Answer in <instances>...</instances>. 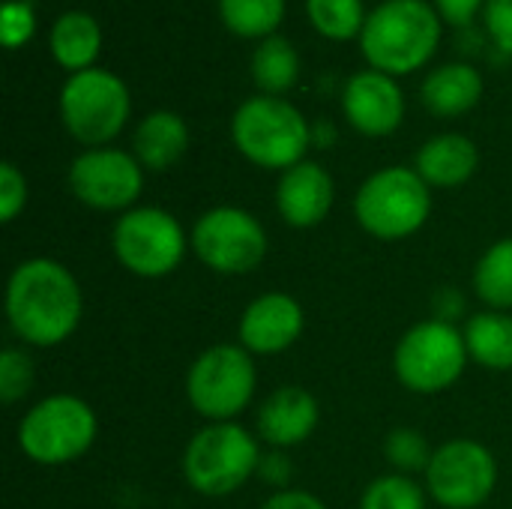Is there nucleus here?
<instances>
[{
	"mask_svg": "<svg viewBox=\"0 0 512 509\" xmlns=\"http://www.w3.org/2000/svg\"><path fill=\"white\" fill-rule=\"evenodd\" d=\"M264 465V444L243 423H204L183 447V483L201 498H228L252 483Z\"/></svg>",
	"mask_w": 512,
	"mask_h": 509,
	"instance_id": "obj_2",
	"label": "nucleus"
},
{
	"mask_svg": "<svg viewBox=\"0 0 512 509\" xmlns=\"http://www.w3.org/2000/svg\"><path fill=\"white\" fill-rule=\"evenodd\" d=\"M27 201H30V186H27L24 171L15 162H3L0 165V222L3 225L15 222L24 213Z\"/></svg>",
	"mask_w": 512,
	"mask_h": 509,
	"instance_id": "obj_31",
	"label": "nucleus"
},
{
	"mask_svg": "<svg viewBox=\"0 0 512 509\" xmlns=\"http://www.w3.org/2000/svg\"><path fill=\"white\" fill-rule=\"evenodd\" d=\"M429 507V492L417 477L408 474H378L375 480L366 483L360 492V507L357 509H426Z\"/></svg>",
	"mask_w": 512,
	"mask_h": 509,
	"instance_id": "obj_26",
	"label": "nucleus"
},
{
	"mask_svg": "<svg viewBox=\"0 0 512 509\" xmlns=\"http://www.w3.org/2000/svg\"><path fill=\"white\" fill-rule=\"evenodd\" d=\"M432 453H435V447L414 426H396L384 438V459L396 474H408V477L426 474V468L432 462Z\"/></svg>",
	"mask_w": 512,
	"mask_h": 509,
	"instance_id": "obj_28",
	"label": "nucleus"
},
{
	"mask_svg": "<svg viewBox=\"0 0 512 509\" xmlns=\"http://www.w3.org/2000/svg\"><path fill=\"white\" fill-rule=\"evenodd\" d=\"M192 144L189 123L168 108L150 111L132 135V153L144 165V171H168L174 168Z\"/></svg>",
	"mask_w": 512,
	"mask_h": 509,
	"instance_id": "obj_19",
	"label": "nucleus"
},
{
	"mask_svg": "<svg viewBox=\"0 0 512 509\" xmlns=\"http://www.w3.org/2000/svg\"><path fill=\"white\" fill-rule=\"evenodd\" d=\"M474 297L495 312H512V237H501L483 249L471 270Z\"/></svg>",
	"mask_w": 512,
	"mask_h": 509,
	"instance_id": "obj_23",
	"label": "nucleus"
},
{
	"mask_svg": "<svg viewBox=\"0 0 512 509\" xmlns=\"http://www.w3.org/2000/svg\"><path fill=\"white\" fill-rule=\"evenodd\" d=\"M48 45H51L54 60L69 75H75V72L93 69V63L102 51V27L90 12L69 9V12L57 15V21L51 24Z\"/></svg>",
	"mask_w": 512,
	"mask_h": 509,
	"instance_id": "obj_21",
	"label": "nucleus"
},
{
	"mask_svg": "<svg viewBox=\"0 0 512 509\" xmlns=\"http://www.w3.org/2000/svg\"><path fill=\"white\" fill-rule=\"evenodd\" d=\"M483 18L492 42L512 57V0H489Z\"/></svg>",
	"mask_w": 512,
	"mask_h": 509,
	"instance_id": "obj_32",
	"label": "nucleus"
},
{
	"mask_svg": "<svg viewBox=\"0 0 512 509\" xmlns=\"http://www.w3.org/2000/svg\"><path fill=\"white\" fill-rule=\"evenodd\" d=\"M261 509H330L318 495H312V492H306V489H294V486H288V489H276Z\"/></svg>",
	"mask_w": 512,
	"mask_h": 509,
	"instance_id": "obj_33",
	"label": "nucleus"
},
{
	"mask_svg": "<svg viewBox=\"0 0 512 509\" xmlns=\"http://www.w3.org/2000/svg\"><path fill=\"white\" fill-rule=\"evenodd\" d=\"M420 99L435 117H462L480 105L483 75L471 63H444L426 75Z\"/></svg>",
	"mask_w": 512,
	"mask_h": 509,
	"instance_id": "obj_20",
	"label": "nucleus"
},
{
	"mask_svg": "<svg viewBox=\"0 0 512 509\" xmlns=\"http://www.w3.org/2000/svg\"><path fill=\"white\" fill-rule=\"evenodd\" d=\"M99 441L96 408L75 393H48L33 402L15 429L21 456L39 468H66Z\"/></svg>",
	"mask_w": 512,
	"mask_h": 509,
	"instance_id": "obj_4",
	"label": "nucleus"
},
{
	"mask_svg": "<svg viewBox=\"0 0 512 509\" xmlns=\"http://www.w3.org/2000/svg\"><path fill=\"white\" fill-rule=\"evenodd\" d=\"M321 423V402L300 384L270 390L255 411V435L270 450H294L306 444Z\"/></svg>",
	"mask_w": 512,
	"mask_h": 509,
	"instance_id": "obj_16",
	"label": "nucleus"
},
{
	"mask_svg": "<svg viewBox=\"0 0 512 509\" xmlns=\"http://www.w3.org/2000/svg\"><path fill=\"white\" fill-rule=\"evenodd\" d=\"M189 246L210 273L249 276L264 264L270 237L264 222L246 207L216 204L192 222Z\"/></svg>",
	"mask_w": 512,
	"mask_h": 509,
	"instance_id": "obj_11",
	"label": "nucleus"
},
{
	"mask_svg": "<svg viewBox=\"0 0 512 509\" xmlns=\"http://www.w3.org/2000/svg\"><path fill=\"white\" fill-rule=\"evenodd\" d=\"M36 33V12L30 0H9L0 9V42L9 51L24 48Z\"/></svg>",
	"mask_w": 512,
	"mask_h": 509,
	"instance_id": "obj_30",
	"label": "nucleus"
},
{
	"mask_svg": "<svg viewBox=\"0 0 512 509\" xmlns=\"http://www.w3.org/2000/svg\"><path fill=\"white\" fill-rule=\"evenodd\" d=\"M36 381V369L33 360L27 354V348L9 345L0 351V399L3 405H15L21 399L30 396Z\"/></svg>",
	"mask_w": 512,
	"mask_h": 509,
	"instance_id": "obj_29",
	"label": "nucleus"
},
{
	"mask_svg": "<svg viewBox=\"0 0 512 509\" xmlns=\"http://www.w3.org/2000/svg\"><path fill=\"white\" fill-rule=\"evenodd\" d=\"M432 207V186L408 165L372 171L351 201L360 231L381 243H399L420 234L432 219Z\"/></svg>",
	"mask_w": 512,
	"mask_h": 509,
	"instance_id": "obj_6",
	"label": "nucleus"
},
{
	"mask_svg": "<svg viewBox=\"0 0 512 509\" xmlns=\"http://www.w3.org/2000/svg\"><path fill=\"white\" fill-rule=\"evenodd\" d=\"M111 252L129 276L156 282L177 273L192 246L189 231L171 210L138 204L114 219Z\"/></svg>",
	"mask_w": 512,
	"mask_h": 509,
	"instance_id": "obj_9",
	"label": "nucleus"
},
{
	"mask_svg": "<svg viewBox=\"0 0 512 509\" xmlns=\"http://www.w3.org/2000/svg\"><path fill=\"white\" fill-rule=\"evenodd\" d=\"M441 45V15L429 0H384L366 18L360 48L369 69L411 75L423 69Z\"/></svg>",
	"mask_w": 512,
	"mask_h": 509,
	"instance_id": "obj_3",
	"label": "nucleus"
},
{
	"mask_svg": "<svg viewBox=\"0 0 512 509\" xmlns=\"http://www.w3.org/2000/svg\"><path fill=\"white\" fill-rule=\"evenodd\" d=\"M489 0H435V9L441 15V21L453 24V27H468L480 9H486Z\"/></svg>",
	"mask_w": 512,
	"mask_h": 509,
	"instance_id": "obj_34",
	"label": "nucleus"
},
{
	"mask_svg": "<svg viewBox=\"0 0 512 509\" xmlns=\"http://www.w3.org/2000/svg\"><path fill=\"white\" fill-rule=\"evenodd\" d=\"M309 24L333 42L357 39L366 27V6L363 0H306Z\"/></svg>",
	"mask_w": 512,
	"mask_h": 509,
	"instance_id": "obj_27",
	"label": "nucleus"
},
{
	"mask_svg": "<svg viewBox=\"0 0 512 509\" xmlns=\"http://www.w3.org/2000/svg\"><path fill=\"white\" fill-rule=\"evenodd\" d=\"M501 480L495 453L474 438H450L435 447L432 462L423 474L429 501L441 509L483 507Z\"/></svg>",
	"mask_w": 512,
	"mask_h": 509,
	"instance_id": "obj_12",
	"label": "nucleus"
},
{
	"mask_svg": "<svg viewBox=\"0 0 512 509\" xmlns=\"http://www.w3.org/2000/svg\"><path fill=\"white\" fill-rule=\"evenodd\" d=\"M465 345L471 363H477L486 372H512V315L480 309L468 315L465 327Z\"/></svg>",
	"mask_w": 512,
	"mask_h": 509,
	"instance_id": "obj_22",
	"label": "nucleus"
},
{
	"mask_svg": "<svg viewBox=\"0 0 512 509\" xmlns=\"http://www.w3.org/2000/svg\"><path fill=\"white\" fill-rule=\"evenodd\" d=\"M129 114V87L111 69L93 66L75 72L60 87V123L84 150L111 147V141L126 129Z\"/></svg>",
	"mask_w": 512,
	"mask_h": 509,
	"instance_id": "obj_10",
	"label": "nucleus"
},
{
	"mask_svg": "<svg viewBox=\"0 0 512 509\" xmlns=\"http://www.w3.org/2000/svg\"><path fill=\"white\" fill-rule=\"evenodd\" d=\"M306 330V309L288 291H264L246 303L237 321V342L252 357H279L291 351Z\"/></svg>",
	"mask_w": 512,
	"mask_h": 509,
	"instance_id": "obj_14",
	"label": "nucleus"
},
{
	"mask_svg": "<svg viewBox=\"0 0 512 509\" xmlns=\"http://www.w3.org/2000/svg\"><path fill=\"white\" fill-rule=\"evenodd\" d=\"M276 213L294 231H312L327 222L336 204V180L333 174L315 162L303 159L294 168L279 174L276 183Z\"/></svg>",
	"mask_w": 512,
	"mask_h": 509,
	"instance_id": "obj_17",
	"label": "nucleus"
},
{
	"mask_svg": "<svg viewBox=\"0 0 512 509\" xmlns=\"http://www.w3.org/2000/svg\"><path fill=\"white\" fill-rule=\"evenodd\" d=\"M3 312L21 348L51 351L78 333L84 318V291L63 261L33 255L12 267Z\"/></svg>",
	"mask_w": 512,
	"mask_h": 509,
	"instance_id": "obj_1",
	"label": "nucleus"
},
{
	"mask_svg": "<svg viewBox=\"0 0 512 509\" xmlns=\"http://www.w3.org/2000/svg\"><path fill=\"white\" fill-rule=\"evenodd\" d=\"M300 54L285 36H267L252 51V81L264 96H285L297 87Z\"/></svg>",
	"mask_w": 512,
	"mask_h": 509,
	"instance_id": "obj_24",
	"label": "nucleus"
},
{
	"mask_svg": "<svg viewBox=\"0 0 512 509\" xmlns=\"http://www.w3.org/2000/svg\"><path fill=\"white\" fill-rule=\"evenodd\" d=\"M342 111L354 132L366 138H387L405 120V93L393 75L360 69L342 87Z\"/></svg>",
	"mask_w": 512,
	"mask_h": 509,
	"instance_id": "obj_15",
	"label": "nucleus"
},
{
	"mask_svg": "<svg viewBox=\"0 0 512 509\" xmlns=\"http://www.w3.org/2000/svg\"><path fill=\"white\" fill-rule=\"evenodd\" d=\"M66 186L81 207L120 216L138 207L144 192V165L135 153L120 147H90L69 162Z\"/></svg>",
	"mask_w": 512,
	"mask_h": 509,
	"instance_id": "obj_13",
	"label": "nucleus"
},
{
	"mask_svg": "<svg viewBox=\"0 0 512 509\" xmlns=\"http://www.w3.org/2000/svg\"><path fill=\"white\" fill-rule=\"evenodd\" d=\"M471 366L462 327L441 318L411 324L393 348V375L414 396H441L453 390Z\"/></svg>",
	"mask_w": 512,
	"mask_h": 509,
	"instance_id": "obj_8",
	"label": "nucleus"
},
{
	"mask_svg": "<svg viewBox=\"0 0 512 509\" xmlns=\"http://www.w3.org/2000/svg\"><path fill=\"white\" fill-rule=\"evenodd\" d=\"M222 24L240 39H267L285 18V0H219Z\"/></svg>",
	"mask_w": 512,
	"mask_h": 509,
	"instance_id": "obj_25",
	"label": "nucleus"
},
{
	"mask_svg": "<svg viewBox=\"0 0 512 509\" xmlns=\"http://www.w3.org/2000/svg\"><path fill=\"white\" fill-rule=\"evenodd\" d=\"M414 171L432 189H459L480 171V147L462 132L435 135L417 150Z\"/></svg>",
	"mask_w": 512,
	"mask_h": 509,
	"instance_id": "obj_18",
	"label": "nucleus"
},
{
	"mask_svg": "<svg viewBox=\"0 0 512 509\" xmlns=\"http://www.w3.org/2000/svg\"><path fill=\"white\" fill-rule=\"evenodd\" d=\"M231 144L237 153L264 171H288L306 159L315 144V129L285 96H252L231 117Z\"/></svg>",
	"mask_w": 512,
	"mask_h": 509,
	"instance_id": "obj_5",
	"label": "nucleus"
},
{
	"mask_svg": "<svg viewBox=\"0 0 512 509\" xmlns=\"http://www.w3.org/2000/svg\"><path fill=\"white\" fill-rule=\"evenodd\" d=\"M183 393L204 423H234L255 402L258 363L240 342H216L189 363Z\"/></svg>",
	"mask_w": 512,
	"mask_h": 509,
	"instance_id": "obj_7",
	"label": "nucleus"
}]
</instances>
